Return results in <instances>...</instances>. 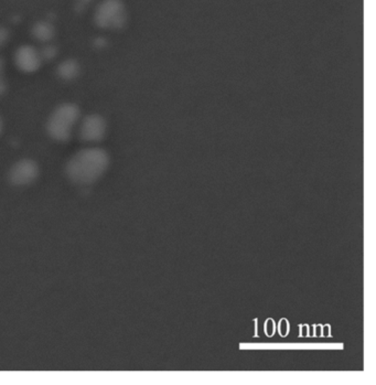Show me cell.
<instances>
[{
  "mask_svg": "<svg viewBox=\"0 0 376 385\" xmlns=\"http://www.w3.org/2000/svg\"><path fill=\"white\" fill-rule=\"evenodd\" d=\"M329 332H330V327L326 326L325 329H323V335L326 336V337H330V334H329Z\"/></svg>",
  "mask_w": 376,
  "mask_h": 385,
  "instance_id": "9a60e30c",
  "label": "cell"
},
{
  "mask_svg": "<svg viewBox=\"0 0 376 385\" xmlns=\"http://www.w3.org/2000/svg\"><path fill=\"white\" fill-rule=\"evenodd\" d=\"M107 132V121L99 114L87 115L80 125V137L82 140L90 144L102 142Z\"/></svg>",
  "mask_w": 376,
  "mask_h": 385,
  "instance_id": "277c9868",
  "label": "cell"
},
{
  "mask_svg": "<svg viewBox=\"0 0 376 385\" xmlns=\"http://www.w3.org/2000/svg\"><path fill=\"white\" fill-rule=\"evenodd\" d=\"M90 3H92V0H78V4H81L82 6L87 5Z\"/></svg>",
  "mask_w": 376,
  "mask_h": 385,
  "instance_id": "2e32d148",
  "label": "cell"
},
{
  "mask_svg": "<svg viewBox=\"0 0 376 385\" xmlns=\"http://www.w3.org/2000/svg\"><path fill=\"white\" fill-rule=\"evenodd\" d=\"M288 332H289V324H288L287 320L283 319L279 322V334H281L283 337H286Z\"/></svg>",
  "mask_w": 376,
  "mask_h": 385,
  "instance_id": "30bf717a",
  "label": "cell"
},
{
  "mask_svg": "<svg viewBox=\"0 0 376 385\" xmlns=\"http://www.w3.org/2000/svg\"><path fill=\"white\" fill-rule=\"evenodd\" d=\"M40 52L43 59L52 58V56H56V49L51 46H47L46 48L41 50Z\"/></svg>",
  "mask_w": 376,
  "mask_h": 385,
  "instance_id": "9c48e42d",
  "label": "cell"
},
{
  "mask_svg": "<svg viewBox=\"0 0 376 385\" xmlns=\"http://www.w3.org/2000/svg\"><path fill=\"white\" fill-rule=\"evenodd\" d=\"M3 119H1V117H0V134H1V132H3Z\"/></svg>",
  "mask_w": 376,
  "mask_h": 385,
  "instance_id": "ac0fdd59",
  "label": "cell"
},
{
  "mask_svg": "<svg viewBox=\"0 0 376 385\" xmlns=\"http://www.w3.org/2000/svg\"><path fill=\"white\" fill-rule=\"evenodd\" d=\"M8 39V32L5 28H0V46H3Z\"/></svg>",
  "mask_w": 376,
  "mask_h": 385,
  "instance_id": "7c38bea8",
  "label": "cell"
},
{
  "mask_svg": "<svg viewBox=\"0 0 376 385\" xmlns=\"http://www.w3.org/2000/svg\"><path fill=\"white\" fill-rule=\"evenodd\" d=\"M126 21V6L121 0H102L94 13V23L105 30H119Z\"/></svg>",
  "mask_w": 376,
  "mask_h": 385,
  "instance_id": "3957f363",
  "label": "cell"
},
{
  "mask_svg": "<svg viewBox=\"0 0 376 385\" xmlns=\"http://www.w3.org/2000/svg\"><path fill=\"white\" fill-rule=\"evenodd\" d=\"M78 73H80V66L74 60H66L59 66L58 74L61 79L70 81V80L75 79Z\"/></svg>",
  "mask_w": 376,
  "mask_h": 385,
  "instance_id": "ba28073f",
  "label": "cell"
},
{
  "mask_svg": "<svg viewBox=\"0 0 376 385\" xmlns=\"http://www.w3.org/2000/svg\"><path fill=\"white\" fill-rule=\"evenodd\" d=\"M3 70H4V63H3V61L0 60V93L3 92V87H4Z\"/></svg>",
  "mask_w": 376,
  "mask_h": 385,
  "instance_id": "4fadbf2b",
  "label": "cell"
},
{
  "mask_svg": "<svg viewBox=\"0 0 376 385\" xmlns=\"http://www.w3.org/2000/svg\"><path fill=\"white\" fill-rule=\"evenodd\" d=\"M42 61L40 50L33 46L25 44L16 51V66L25 73H35L38 71Z\"/></svg>",
  "mask_w": 376,
  "mask_h": 385,
  "instance_id": "8992f818",
  "label": "cell"
},
{
  "mask_svg": "<svg viewBox=\"0 0 376 385\" xmlns=\"http://www.w3.org/2000/svg\"><path fill=\"white\" fill-rule=\"evenodd\" d=\"M307 334H308V326H303V327H301V337H305Z\"/></svg>",
  "mask_w": 376,
  "mask_h": 385,
  "instance_id": "5bb4252c",
  "label": "cell"
},
{
  "mask_svg": "<svg viewBox=\"0 0 376 385\" xmlns=\"http://www.w3.org/2000/svg\"><path fill=\"white\" fill-rule=\"evenodd\" d=\"M109 165V156L99 147L84 148L66 164V173L72 183L78 185L95 183L107 173Z\"/></svg>",
  "mask_w": 376,
  "mask_h": 385,
  "instance_id": "6da1fadb",
  "label": "cell"
},
{
  "mask_svg": "<svg viewBox=\"0 0 376 385\" xmlns=\"http://www.w3.org/2000/svg\"><path fill=\"white\" fill-rule=\"evenodd\" d=\"M80 118L81 111L78 105L73 103H63L51 113L47 122V132L56 142H68L71 138Z\"/></svg>",
  "mask_w": 376,
  "mask_h": 385,
  "instance_id": "7a4b0ae2",
  "label": "cell"
},
{
  "mask_svg": "<svg viewBox=\"0 0 376 385\" xmlns=\"http://www.w3.org/2000/svg\"><path fill=\"white\" fill-rule=\"evenodd\" d=\"M266 332H267V335L273 336L274 332H275V324H274L273 320H267V324H266Z\"/></svg>",
  "mask_w": 376,
  "mask_h": 385,
  "instance_id": "8fae6325",
  "label": "cell"
},
{
  "mask_svg": "<svg viewBox=\"0 0 376 385\" xmlns=\"http://www.w3.org/2000/svg\"><path fill=\"white\" fill-rule=\"evenodd\" d=\"M54 35H56V28L48 21H39L33 25L32 36L39 42L48 44L49 41L54 39Z\"/></svg>",
  "mask_w": 376,
  "mask_h": 385,
  "instance_id": "52a82bcc",
  "label": "cell"
},
{
  "mask_svg": "<svg viewBox=\"0 0 376 385\" xmlns=\"http://www.w3.org/2000/svg\"><path fill=\"white\" fill-rule=\"evenodd\" d=\"M39 176V167L36 161L31 159L19 160L11 167L9 171V181L13 185L23 187L37 181Z\"/></svg>",
  "mask_w": 376,
  "mask_h": 385,
  "instance_id": "5b68a950",
  "label": "cell"
},
{
  "mask_svg": "<svg viewBox=\"0 0 376 385\" xmlns=\"http://www.w3.org/2000/svg\"><path fill=\"white\" fill-rule=\"evenodd\" d=\"M317 329V336L318 337H320L321 336V326H317V327H315Z\"/></svg>",
  "mask_w": 376,
  "mask_h": 385,
  "instance_id": "e0dca14e",
  "label": "cell"
}]
</instances>
